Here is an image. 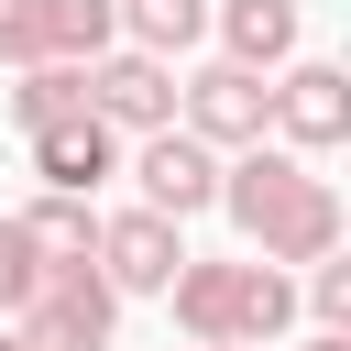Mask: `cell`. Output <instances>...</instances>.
<instances>
[{"mask_svg":"<svg viewBox=\"0 0 351 351\" xmlns=\"http://www.w3.org/2000/svg\"><path fill=\"white\" fill-rule=\"evenodd\" d=\"M219 208H230V230H241L263 263H318V252H340V186H329L307 154H285L274 132L219 165Z\"/></svg>","mask_w":351,"mask_h":351,"instance_id":"6da1fadb","label":"cell"},{"mask_svg":"<svg viewBox=\"0 0 351 351\" xmlns=\"http://www.w3.org/2000/svg\"><path fill=\"white\" fill-rule=\"evenodd\" d=\"M165 307H176L186 340H274V329L296 318V274L263 263V252H252V263H197V252H186V263L165 274Z\"/></svg>","mask_w":351,"mask_h":351,"instance_id":"7a4b0ae2","label":"cell"},{"mask_svg":"<svg viewBox=\"0 0 351 351\" xmlns=\"http://www.w3.org/2000/svg\"><path fill=\"white\" fill-rule=\"evenodd\" d=\"M11 329H22L33 351H110L121 296H110V274H99L88 252H55V263L33 274V296L11 307Z\"/></svg>","mask_w":351,"mask_h":351,"instance_id":"3957f363","label":"cell"},{"mask_svg":"<svg viewBox=\"0 0 351 351\" xmlns=\"http://www.w3.org/2000/svg\"><path fill=\"white\" fill-rule=\"evenodd\" d=\"M121 44L110 0H0V66H88Z\"/></svg>","mask_w":351,"mask_h":351,"instance_id":"277c9868","label":"cell"},{"mask_svg":"<svg viewBox=\"0 0 351 351\" xmlns=\"http://www.w3.org/2000/svg\"><path fill=\"white\" fill-rule=\"evenodd\" d=\"M263 88H274V121H263V132H274L285 154H329V143H351V77H340L329 55H285Z\"/></svg>","mask_w":351,"mask_h":351,"instance_id":"5b68a950","label":"cell"},{"mask_svg":"<svg viewBox=\"0 0 351 351\" xmlns=\"http://www.w3.org/2000/svg\"><path fill=\"white\" fill-rule=\"evenodd\" d=\"M176 121L197 132V143H219V154H241V143H263V121H274V88H263V66H197V77H176Z\"/></svg>","mask_w":351,"mask_h":351,"instance_id":"8992f818","label":"cell"},{"mask_svg":"<svg viewBox=\"0 0 351 351\" xmlns=\"http://www.w3.org/2000/svg\"><path fill=\"white\" fill-rule=\"evenodd\" d=\"M132 186H143V208L197 219V208H219V143H197L186 121H154L143 154H132Z\"/></svg>","mask_w":351,"mask_h":351,"instance_id":"52a82bcc","label":"cell"},{"mask_svg":"<svg viewBox=\"0 0 351 351\" xmlns=\"http://www.w3.org/2000/svg\"><path fill=\"white\" fill-rule=\"evenodd\" d=\"M88 110H99L110 132H154V121H176V55L99 44V55H88Z\"/></svg>","mask_w":351,"mask_h":351,"instance_id":"ba28073f","label":"cell"},{"mask_svg":"<svg viewBox=\"0 0 351 351\" xmlns=\"http://www.w3.org/2000/svg\"><path fill=\"white\" fill-rule=\"evenodd\" d=\"M88 263L110 274V296H165V274L186 263V241H176L165 208H110L99 241H88Z\"/></svg>","mask_w":351,"mask_h":351,"instance_id":"9c48e42d","label":"cell"},{"mask_svg":"<svg viewBox=\"0 0 351 351\" xmlns=\"http://www.w3.org/2000/svg\"><path fill=\"white\" fill-rule=\"evenodd\" d=\"M22 143H33V176L66 186V197H88V186L121 176V132H110L99 110H66V121H44V132H22Z\"/></svg>","mask_w":351,"mask_h":351,"instance_id":"30bf717a","label":"cell"},{"mask_svg":"<svg viewBox=\"0 0 351 351\" xmlns=\"http://www.w3.org/2000/svg\"><path fill=\"white\" fill-rule=\"evenodd\" d=\"M208 33H219V55H230V66H263V77H274V66L296 55V33H307V22H296V0H219V11H208Z\"/></svg>","mask_w":351,"mask_h":351,"instance_id":"8fae6325","label":"cell"},{"mask_svg":"<svg viewBox=\"0 0 351 351\" xmlns=\"http://www.w3.org/2000/svg\"><path fill=\"white\" fill-rule=\"evenodd\" d=\"M110 22H121V44H143V55L208 44V0H110Z\"/></svg>","mask_w":351,"mask_h":351,"instance_id":"7c38bea8","label":"cell"},{"mask_svg":"<svg viewBox=\"0 0 351 351\" xmlns=\"http://www.w3.org/2000/svg\"><path fill=\"white\" fill-rule=\"evenodd\" d=\"M11 132H44V121H66V110H88V66H11Z\"/></svg>","mask_w":351,"mask_h":351,"instance_id":"4fadbf2b","label":"cell"},{"mask_svg":"<svg viewBox=\"0 0 351 351\" xmlns=\"http://www.w3.org/2000/svg\"><path fill=\"white\" fill-rule=\"evenodd\" d=\"M22 230H33V252L55 263V252H88V241H99V208H88V197H66V186H44V197L22 208Z\"/></svg>","mask_w":351,"mask_h":351,"instance_id":"5bb4252c","label":"cell"},{"mask_svg":"<svg viewBox=\"0 0 351 351\" xmlns=\"http://www.w3.org/2000/svg\"><path fill=\"white\" fill-rule=\"evenodd\" d=\"M296 307H307L318 329H351V263H340V252H318V263H307V296H296Z\"/></svg>","mask_w":351,"mask_h":351,"instance_id":"9a60e30c","label":"cell"},{"mask_svg":"<svg viewBox=\"0 0 351 351\" xmlns=\"http://www.w3.org/2000/svg\"><path fill=\"white\" fill-rule=\"evenodd\" d=\"M33 274H44V252H33V230H22V219H0V318H11L22 296H33Z\"/></svg>","mask_w":351,"mask_h":351,"instance_id":"2e32d148","label":"cell"},{"mask_svg":"<svg viewBox=\"0 0 351 351\" xmlns=\"http://www.w3.org/2000/svg\"><path fill=\"white\" fill-rule=\"evenodd\" d=\"M307 351H351V329H318V340H307Z\"/></svg>","mask_w":351,"mask_h":351,"instance_id":"e0dca14e","label":"cell"},{"mask_svg":"<svg viewBox=\"0 0 351 351\" xmlns=\"http://www.w3.org/2000/svg\"><path fill=\"white\" fill-rule=\"evenodd\" d=\"M186 351H263V340H186Z\"/></svg>","mask_w":351,"mask_h":351,"instance_id":"ac0fdd59","label":"cell"},{"mask_svg":"<svg viewBox=\"0 0 351 351\" xmlns=\"http://www.w3.org/2000/svg\"><path fill=\"white\" fill-rule=\"evenodd\" d=\"M0 351H33V340H22V329H11V318H0Z\"/></svg>","mask_w":351,"mask_h":351,"instance_id":"d6986e66","label":"cell"}]
</instances>
